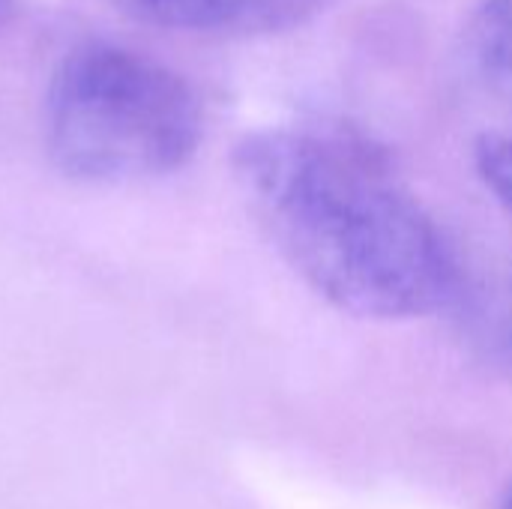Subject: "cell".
Returning a JSON list of instances; mask_svg holds the SVG:
<instances>
[{"mask_svg":"<svg viewBox=\"0 0 512 509\" xmlns=\"http://www.w3.org/2000/svg\"><path fill=\"white\" fill-rule=\"evenodd\" d=\"M201 135L195 87L141 51L87 42L51 75L45 138L69 177L114 183L168 174L195 156Z\"/></svg>","mask_w":512,"mask_h":509,"instance_id":"obj_2","label":"cell"},{"mask_svg":"<svg viewBox=\"0 0 512 509\" xmlns=\"http://www.w3.org/2000/svg\"><path fill=\"white\" fill-rule=\"evenodd\" d=\"M324 6L327 0H258L246 21V30H282L312 18Z\"/></svg>","mask_w":512,"mask_h":509,"instance_id":"obj_6","label":"cell"},{"mask_svg":"<svg viewBox=\"0 0 512 509\" xmlns=\"http://www.w3.org/2000/svg\"><path fill=\"white\" fill-rule=\"evenodd\" d=\"M138 21L171 30L246 27L258 0H111Z\"/></svg>","mask_w":512,"mask_h":509,"instance_id":"obj_4","label":"cell"},{"mask_svg":"<svg viewBox=\"0 0 512 509\" xmlns=\"http://www.w3.org/2000/svg\"><path fill=\"white\" fill-rule=\"evenodd\" d=\"M462 51L480 84L512 108V0H480L465 24Z\"/></svg>","mask_w":512,"mask_h":509,"instance_id":"obj_3","label":"cell"},{"mask_svg":"<svg viewBox=\"0 0 512 509\" xmlns=\"http://www.w3.org/2000/svg\"><path fill=\"white\" fill-rule=\"evenodd\" d=\"M501 509H512V486H510V489H507L504 501H501Z\"/></svg>","mask_w":512,"mask_h":509,"instance_id":"obj_7","label":"cell"},{"mask_svg":"<svg viewBox=\"0 0 512 509\" xmlns=\"http://www.w3.org/2000/svg\"><path fill=\"white\" fill-rule=\"evenodd\" d=\"M0 3H3V0H0Z\"/></svg>","mask_w":512,"mask_h":509,"instance_id":"obj_8","label":"cell"},{"mask_svg":"<svg viewBox=\"0 0 512 509\" xmlns=\"http://www.w3.org/2000/svg\"><path fill=\"white\" fill-rule=\"evenodd\" d=\"M234 162L273 243L330 306L399 321L456 297L447 237L369 135L345 123L264 129Z\"/></svg>","mask_w":512,"mask_h":509,"instance_id":"obj_1","label":"cell"},{"mask_svg":"<svg viewBox=\"0 0 512 509\" xmlns=\"http://www.w3.org/2000/svg\"><path fill=\"white\" fill-rule=\"evenodd\" d=\"M474 165L486 189L512 210V135L483 132L474 144Z\"/></svg>","mask_w":512,"mask_h":509,"instance_id":"obj_5","label":"cell"}]
</instances>
